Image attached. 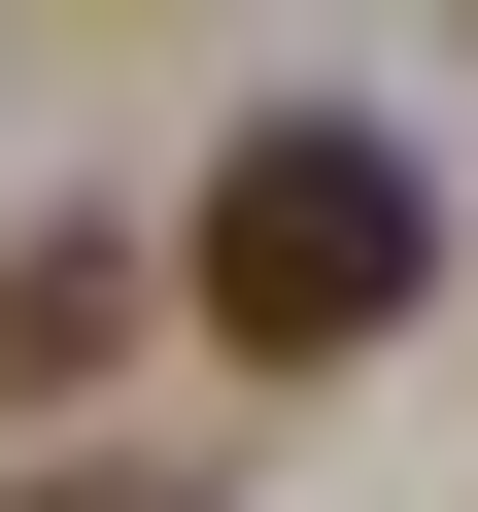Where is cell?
Listing matches in <instances>:
<instances>
[{
  "mask_svg": "<svg viewBox=\"0 0 478 512\" xmlns=\"http://www.w3.org/2000/svg\"><path fill=\"white\" fill-rule=\"evenodd\" d=\"M0 512H205V478H103V444H69V478H0Z\"/></svg>",
  "mask_w": 478,
  "mask_h": 512,
  "instance_id": "cell-2",
  "label": "cell"
},
{
  "mask_svg": "<svg viewBox=\"0 0 478 512\" xmlns=\"http://www.w3.org/2000/svg\"><path fill=\"white\" fill-rule=\"evenodd\" d=\"M410 274H444V205H410V137L274 103V137L205 171V342H239V376H342V342H410Z\"/></svg>",
  "mask_w": 478,
  "mask_h": 512,
  "instance_id": "cell-1",
  "label": "cell"
}]
</instances>
